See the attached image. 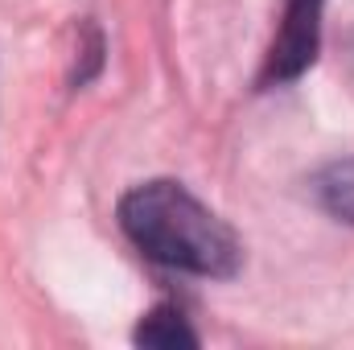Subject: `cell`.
<instances>
[{
    "label": "cell",
    "mask_w": 354,
    "mask_h": 350,
    "mask_svg": "<svg viewBox=\"0 0 354 350\" xmlns=\"http://www.w3.org/2000/svg\"><path fill=\"white\" fill-rule=\"evenodd\" d=\"M317 50H322V0H284V17L272 37L260 83L280 87L301 79L317 62Z\"/></svg>",
    "instance_id": "obj_2"
},
{
    "label": "cell",
    "mask_w": 354,
    "mask_h": 350,
    "mask_svg": "<svg viewBox=\"0 0 354 350\" xmlns=\"http://www.w3.org/2000/svg\"><path fill=\"white\" fill-rule=\"evenodd\" d=\"M120 227L149 260L177 272L231 280L243 264L235 231L210 206H202L181 181L132 185L120 198Z\"/></svg>",
    "instance_id": "obj_1"
},
{
    "label": "cell",
    "mask_w": 354,
    "mask_h": 350,
    "mask_svg": "<svg viewBox=\"0 0 354 350\" xmlns=\"http://www.w3.org/2000/svg\"><path fill=\"white\" fill-rule=\"evenodd\" d=\"M309 190H313V202L326 214H334L338 223H354V157L317 169Z\"/></svg>",
    "instance_id": "obj_3"
},
{
    "label": "cell",
    "mask_w": 354,
    "mask_h": 350,
    "mask_svg": "<svg viewBox=\"0 0 354 350\" xmlns=\"http://www.w3.org/2000/svg\"><path fill=\"white\" fill-rule=\"evenodd\" d=\"M136 347H153V350H177V347H198V334L189 330V322L169 309V305H157L153 313H145V322L136 326Z\"/></svg>",
    "instance_id": "obj_4"
}]
</instances>
